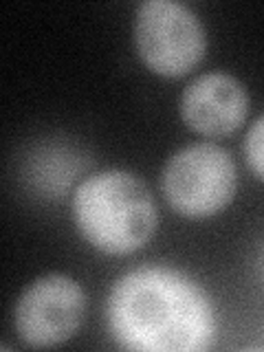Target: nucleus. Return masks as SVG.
Here are the masks:
<instances>
[{
	"mask_svg": "<svg viewBox=\"0 0 264 352\" xmlns=\"http://www.w3.org/2000/svg\"><path fill=\"white\" fill-rule=\"evenodd\" d=\"M73 218L88 245L108 256L146 247L159 223L150 187L126 170L97 172L77 185Z\"/></svg>",
	"mask_w": 264,
	"mask_h": 352,
	"instance_id": "nucleus-2",
	"label": "nucleus"
},
{
	"mask_svg": "<svg viewBox=\"0 0 264 352\" xmlns=\"http://www.w3.org/2000/svg\"><path fill=\"white\" fill-rule=\"evenodd\" d=\"M108 326L121 348L137 352H203L218 335L212 297L165 264L121 275L108 295Z\"/></svg>",
	"mask_w": 264,
	"mask_h": 352,
	"instance_id": "nucleus-1",
	"label": "nucleus"
},
{
	"mask_svg": "<svg viewBox=\"0 0 264 352\" xmlns=\"http://www.w3.org/2000/svg\"><path fill=\"white\" fill-rule=\"evenodd\" d=\"M238 172L231 154L216 143H192L165 163L161 190L168 205L185 218H209L234 201Z\"/></svg>",
	"mask_w": 264,
	"mask_h": 352,
	"instance_id": "nucleus-3",
	"label": "nucleus"
},
{
	"mask_svg": "<svg viewBox=\"0 0 264 352\" xmlns=\"http://www.w3.org/2000/svg\"><path fill=\"white\" fill-rule=\"evenodd\" d=\"M249 93L234 75L212 71L185 88L181 95V117L198 135L229 137L247 121Z\"/></svg>",
	"mask_w": 264,
	"mask_h": 352,
	"instance_id": "nucleus-6",
	"label": "nucleus"
},
{
	"mask_svg": "<svg viewBox=\"0 0 264 352\" xmlns=\"http://www.w3.org/2000/svg\"><path fill=\"white\" fill-rule=\"evenodd\" d=\"M135 47L152 73L183 77L201 64L207 36L201 18L187 5L146 0L135 14Z\"/></svg>",
	"mask_w": 264,
	"mask_h": 352,
	"instance_id": "nucleus-4",
	"label": "nucleus"
},
{
	"mask_svg": "<svg viewBox=\"0 0 264 352\" xmlns=\"http://www.w3.org/2000/svg\"><path fill=\"white\" fill-rule=\"evenodd\" d=\"M86 295L69 275L49 273L31 282L16 302L14 328L31 348H53L82 326Z\"/></svg>",
	"mask_w": 264,
	"mask_h": 352,
	"instance_id": "nucleus-5",
	"label": "nucleus"
},
{
	"mask_svg": "<svg viewBox=\"0 0 264 352\" xmlns=\"http://www.w3.org/2000/svg\"><path fill=\"white\" fill-rule=\"evenodd\" d=\"M245 157L251 172L264 181V115L256 119L245 139Z\"/></svg>",
	"mask_w": 264,
	"mask_h": 352,
	"instance_id": "nucleus-7",
	"label": "nucleus"
}]
</instances>
